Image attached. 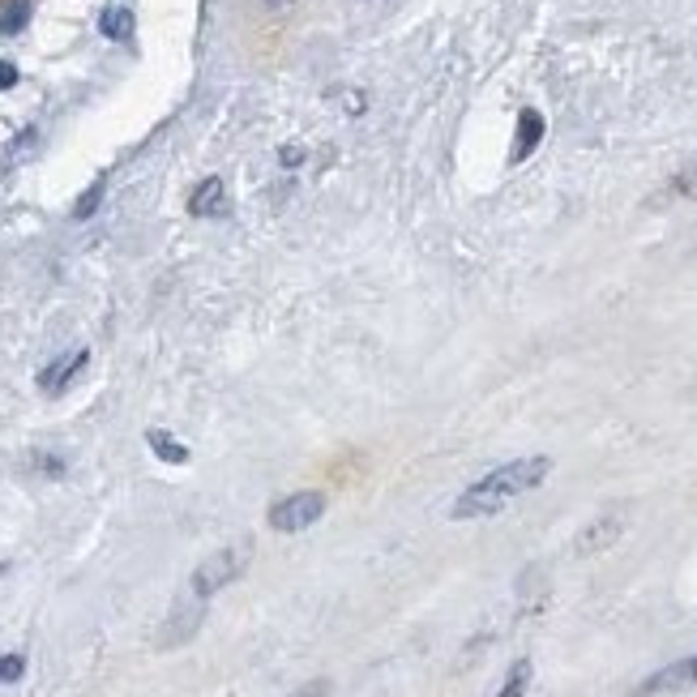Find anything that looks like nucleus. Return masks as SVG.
Returning a JSON list of instances; mask_svg holds the SVG:
<instances>
[{"label": "nucleus", "instance_id": "obj_5", "mask_svg": "<svg viewBox=\"0 0 697 697\" xmlns=\"http://www.w3.org/2000/svg\"><path fill=\"white\" fill-rule=\"evenodd\" d=\"M689 685H697V655L680 659V664H667L664 672H655V676H651V680L637 689V697L676 694V689H689Z\"/></svg>", "mask_w": 697, "mask_h": 697}, {"label": "nucleus", "instance_id": "obj_13", "mask_svg": "<svg viewBox=\"0 0 697 697\" xmlns=\"http://www.w3.org/2000/svg\"><path fill=\"white\" fill-rule=\"evenodd\" d=\"M27 18H31V4H27V0L9 4V9L0 13V34H18L22 27H27Z\"/></svg>", "mask_w": 697, "mask_h": 697}, {"label": "nucleus", "instance_id": "obj_8", "mask_svg": "<svg viewBox=\"0 0 697 697\" xmlns=\"http://www.w3.org/2000/svg\"><path fill=\"white\" fill-rule=\"evenodd\" d=\"M189 210L197 215V219H210V215H222L227 210V193H222V180H201V189L193 193Z\"/></svg>", "mask_w": 697, "mask_h": 697}, {"label": "nucleus", "instance_id": "obj_20", "mask_svg": "<svg viewBox=\"0 0 697 697\" xmlns=\"http://www.w3.org/2000/svg\"><path fill=\"white\" fill-rule=\"evenodd\" d=\"M300 163H304V150H291V146H287V150H283V167H300Z\"/></svg>", "mask_w": 697, "mask_h": 697}, {"label": "nucleus", "instance_id": "obj_11", "mask_svg": "<svg viewBox=\"0 0 697 697\" xmlns=\"http://www.w3.org/2000/svg\"><path fill=\"white\" fill-rule=\"evenodd\" d=\"M527 685H531V659H518V664L509 667L506 685H501L497 697H527Z\"/></svg>", "mask_w": 697, "mask_h": 697}, {"label": "nucleus", "instance_id": "obj_7", "mask_svg": "<svg viewBox=\"0 0 697 697\" xmlns=\"http://www.w3.org/2000/svg\"><path fill=\"white\" fill-rule=\"evenodd\" d=\"M86 360H91L86 351H73V355H61V360H56L52 368H43V373H39V389H48V394H61L64 385H69V381L77 377L82 368H86Z\"/></svg>", "mask_w": 697, "mask_h": 697}, {"label": "nucleus", "instance_id": "obj_14", "mask_svg": "<svg viewBox=\"0 0 697 697\" xmlns=\"http://www.w3.org/2000/svg\"><path fill=\"white\" fill-rule=\"evenodd\" d=\"M22 672H27V659H22V655H4V659H0V685L22 680Z\"/></svg>", "mask_w": 697, "mask_h": 697}, {"label": "nucleus", "instance_id": "obj_15", "mask_svg": "<svg viewBox=\"0 0 697 697\" xmlns=\"http://www.w3.org/2000/svg\"><path fill=\"white\" fill-rule=\"evenodd\" d=\"M98 201H103V189H98V185H95V189L86 193L82 201H77V210H73V215H77V219H91V215H95V210H98Z\"/></svg>", "mask_w": 697, "mask_h": 697}, {"label": "nucleus", "instance_id": "obj_2", "mask_svg": "<svg viewBox=\"0 0 697 697\" xmlns=\"http://www.w3.org/2000/svg\"><path fill=\"white\" fill-rule=\"evenodd\" d=\"M249 556H253V548L249 543H236V548H219L215 556H206L189 578V595L197 600H210V595H219L227 582H236L245 565H249Z\"/></svg>", "mask_w": 697, "mask_h": 697}, {"label": "nucleus", "instance_id": "obj_10", "mask_svg": "<svg viewBox=\"0 0 697 697\" xmlns=\"http://www.w3.org/2000/svg\"><path fill=\"white\" fill-rule=\"evenodd\" d=\"M146 441H150V449L159 454L163 462H171V467H180V462H189V449H185V445L176 441V437H167L163 428H150V433H146Z\"/></svg>", "mask_w": 697, "mask_h": 697}, {"label": "nucleus", "instance_id": "obj_3", "mask_svg": "<svg viewBox=\"0 0 697 697\" xmlns=\"http://www.w3.org/2000/svg\"><path fill=\"white\" fill-rule=\"evenodd\" d=\"M321 513H325V492H291L270 506V527L283 535H295V531H309Z\"/></svg>", "mask_w": 697, "mask_h": 697}, {"label": "nucleus", "instance_id": "obj_6", "mask_svg": "<svg viewBox=\"0 0 697 697\" xmlns=\"http://www.w3.org/2000/svg\"><path fill=\"white\" fill-rule=\"evenodd\" d=\"M539 142H543V116L535 107H522L518 112V137H513V163L531 159Z\"/></svg>", "mask_w": 697, "mask_h": 697}, {"label": "nucleus", "instance_id": "obj_16", "mask_svg": "<svg viewBox=\"0 0 697 697\" xmlns=\"http://www.w3.org/2000/svg\"><path fill=\"white\" fill-rule=\"evenodd\" d=\"M676 189L685 193V197H697V159L689 163V167H685L680 176H676Z\"/></svg>", "mask_w": 697, "mask_h": 697}, {"label": "nucleus", "instance_id": "obj_12", "mask_svg": "<svg viewBox=\"0 0 697 697\" xmlns=\"http://www.w3.org/2000/svg\"><path fill=\"white\" fill-rule=\"evenodd\" d=\"M98 31L107 34V39H128L133 34V13L128 9H107L103 22H98Z\"/></svg>", "mask_w": 697, "mask_h": 697}, {"label": "nucleus", "instance_id": "obj_21", "mask_svg": "<svg viewBox=\"0 0 697 697\" xmlns=\"http://www.w3.org/2000/svg\"><path fill=\"white\" fill-rule=\"evenodd\" d=\"M270 9H287V4H295V0H266Z\"/></svg>", "mask_w": 697, "mask_h": 697}, {"label": "nucleus", "instance_id": "obj_1", "mask_svg": "<svg viewBox=\"0 0 697 697\" xmlns=\"http://www.w3.org/2000/svg\"><path fill=\"white\" fill-rule=\"evenodd\" d=\"M552 471V458H513L506 467H492L483 479H476L458 501H454V518L462 522V518H492V513H501L509 501H518L522 492H531L539 488L543 479Z\"/></svg>", "mask_w": 697, "mask_h": 697}, {"label": "nucleus", "instance_id": "obj_9", "mask_svg": "<svg viewBox=\"0 0 697 697\" xmlns=\"http://www.w3.org/2000/svg\"><path fill=\"white\" fill-rule=\"evenodd\" d=\"M616 535H621V518H616V513H607V518H600L595 527H586V531H582V539H578V552H600V548H607Z\"/></svg>", "mask_w": 697, "mask_h": 697}, {"label": "nucleus", "instance_id": "obj_18", "mask_svg": "<svg viewBox=\"0 0 697 697\" xmlns=\"http://www.w3.org/2000/svg\"><path fill=\"white\" fill-rule=\"evenodd\" d=\"M34 462H39V471H48V476H64V462L61 458H52V454H39Z\"/></svg>", "mask_w": 697, "mask_h": 697}, {"label": "nucleus", "instance_id": "obj_17", "mask_svg": "<svg viewBox=\"0 0 697 697\" xmlns=\"http://www.w3.org/2000/svg\"><path fill=\"white\" fill-rule=\"evenodd\" d=\"M330 694V685L325 680H309V685H300L295 694H287V697H325Z\"/></svg>", "mask_w": 697, "mask_h": 697}, {"label": "nucleus", "instance_id": "obj_4", "mask_svg": "<svg viewBox=\"0 0 697 697\" xmlns=\"http://www.w3.org/2000/svg\"><path fill=\"white\" fill-rule=\"evenodd\" d=\"M201 612H206V600H197V595L176 603L171 616H167V625H163L159 646H180V642H189V637L197 634V625H201Z\"/></svg>", "mask_w": 697, "mask_h": 697}, {"label": "nucleus", "instance_id": "obj_19", "mask_svg": "<svg viewBox=\"0 0 697 697\" xmlns=\"http://www.w3.org/2000/svg\"><path fill=\"white\" fill-rule=\"evenodd\" d=\"M13 82H18V69H13L9 61H0V91H9Z\"/></svg>", "mask_w": 697, "mask_h": 697}]
</instances>
